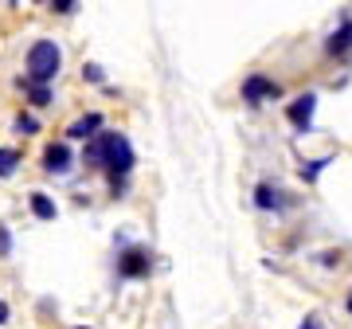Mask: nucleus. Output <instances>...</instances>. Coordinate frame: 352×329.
<instances>
[{"label":"nucleus","mask_w":352,"mask_h":329,"mask_svg":"<svg viewBox=\"0 0 352 329\" xmlns=\"http://www.w3.org/2000/svg\"><path fill=\"white\" fill-rule=\"evenodd\" d=\"M78 329H87V326H78Z\"/></svg>","instance_id":"412c9836"},{"label":"nucleus","mask_w":352,"mask_h":329,"mask_svg":"<svg viewBox=\"0 0 352 329\" xmlns=\"http://www.w3.org/2000/svg\"><path fill=\"white\" fill-rule=\"evenodd\" d=\"M102 129V114H87V118H78L75 126L67 129V138H75V141H87V138H94Z\"/></svg>","instance_id":"0eeeda50"},{"label":"nucleus","mask_w":352,"mask_h":329,"mask_svg":"<svg viewBox=\"0 0 352 329\" xmlns=\"http://www.w3.org/2000/svg\"><path fill=\"white\" fill-rule=\"evenodd\" d=\"M314 110H317V94H302V98L289 102L286 114H289V122H294V129H302L305 134V129L314 126Z\"/></svg>","instance_id":"20e7f679"},{"label":"nucleus","mask_w":352,"mask_h":329,"mask_svg":"<svg viewBox=\"0 0 352 329\" xmlns=\"http://www.w3.org/2000/svg\"><path fill=\"white\" fill-rule=\"evenodd\" d=\"M8 251H12V235L0 228V255H8Z\"/></svg>","instance_id":"2eb2a0df"},{"label":"nucleus","mask_w":352,"mask_h":329,"mask_svg":"<svg viewBox=\"0 0 352 329\" xmlns=\"http://www.w3.org/2000/svg\"><path fill=\"white\" fill-rule=\"evenodd\" d=\"M87 164H102V169H110L113 184L118 177H126L129 169H133V149H129L126 134H94L87 145Z\"/></svg>","instance_id":"f257e3e1"},{"label":"nucleus","mask_w":352,"mask_h":329,"mask_svg":"<svg viewBox=\"0 0 352 329\" xmlns=\"http://www.w3.org/2000/svg\"><path fill=\"white\" fill-rule=\"evenodd\" d=\"M278 94H282V87H278L274 78H266V75L243 78V102H251V106H258V102H266V98H278Z\"/></svg>","instance_id":"7ed1b4c3"},{"label":"nucleus","mask_w":352,"mask_h":329,"mask_svg":"<svg viewBox=\"0 0 352 329\" xmlns=\"http://www.w3.org/2000/svg\"><path fill=\"white\" fill-rule=\"evenodd\" d=\"M254 204H258V208H282V192L270 189V184H258V189H254Z\"/></svg>","instance_id":"1a4fd4ad"},{"label":"nucleus","mask_w":352,"mask_h":329,"mask_svg":"<svg viewBox=\"0 0 352 329\" xmlns=\"http://www.w3.org/2000/svg\"><path fill=\"white\" fill-rule=\"evenodd\" d=\"M59 67H63V51L55 47L51 39H36V43L28 47V83H32V87L51 83V78L59 75Z\"/></svg>","instance_id":"f03ea898"},{"label":"nucleus","mask_w":352,"mask_h":329,"mask_svg":"<svg viewBox=\"0 0 352 329\" xmlns=\"http://www.w3.org/2000/svg\"><path fill=\"white\" fill-rule=\"evenodd\" d=\"M118 270H122L126 279H138V275H149V251H141V247H129V251L122 255V263H118Z\"/></svg>","instance_id":"39448f33"},{"label":"nucleus","mask_w":352,"mask_h":329,"mask_svg":"<svg viewBox=\"0 0 352 329\" xmlns=\"http://www.w3.org/2000/svg\"><path fill=\"white\" fill-rule=\"evenodd\" d=\"M28 90H32V98H36V106H47V87H32V83H28Z\"/></svg>","instance_id":"4468645a"},{"label":"nucleus","mask_w":352,"mask_h":329,"mask_svg":"<svg viewBox=\"0 0 352 329\" xmlns=\"http://www.w3.org/2000/svg\"><path fill=\"white\" fill-rule=\"evenodd\" d=\"M349 51H352V20H344L329 39V55H349Z\"/></svg>","instance_id":"6e6552de"},{"label":"nucleus","mask_w":352,"mask_h":329,"mask_svg":"<svg viewBox=\"0 0 352 329\" xmlns=\"http://www.w3.org/2000/svg\"><path fill=\"white\" fill-rule=\"evenodd\" d=\"M51 8H55V12H75L78 4H75V0H59V4H51Z\"/></svg>","instance_id":"dca6fc26"},{"label":"nucleus","mask_w":352,"mask_h":329,"mask_svg":"<svg viewBox=\"0 0 352 329\" xmlns=\"http://www.w3.org/2000/svg\"><path fill=\"white\" fill-rule=\"evenodd\" d=\"M349 314H352V294H349Z\"/></svg>","instance_id":"aec40b11"},{"label":"nucleus","mask_w":352,"mask_h":329,"mask_svg":"<svg viewBox=\"0 0 352 329\" xmlns=\"http://www.w3.org/2000/svg\"><path fill=\"white\" fill-rule=\"evenodd\" d=\"M16 164H20V153L16 149H0V177H12Z\"/></svg>","instance_id":"9b49d317"},{"label":"nucleus","mask_w":352,"mask_h":329,"mask_svg":"<svg viewBox=\"0 0 352 329\" xmlns=\"http://www.w3.org/2000/svg\"><path fill=\"white\" fill-rule=\"evenodd\" d=\"M16 129H20V134H36V118L20 114V118H16Z\"/></svg>","instance_id":"ddd939ff"},{"label":"nucleus","mask_w":352,"mask_h":329,"mask_svg":"<svg viewBox=\"0 0 352 329\" xmlns=\"http://www.w3.org/2000/svg\"><path fill=\"white\" fill-rule=\"evenodd\" d=\"M43 169H47V173H67V169H71V149H67L63 141H59V145H47Z\"/></svg>","instance_id":"423d86ee"},{"label":"nucleus","mask_w":352,"mask_h":329,"mask_svg":"<svg viewBox=\"0 0 352 329\" xmlns=\"http://www.w3.org/2000/svg\"><path fill=\"white\" fill-rule=\"evenodd\" d=\"M0 321H8V306L0 302Z\"/></svg>","instance_id":"6ab92c4d"},{"label":"nucleus","mask_w":352,"mask_h":329,"mask_svg":"<svg viewBox=\"0 0 352 329\" xmlns=\"http://www.w3.org/2000/svg\"><path fill=\"white\" fill-rule=\"evenodd\" d=\"M32 212L39 220H55V204L47 200V192H32Z\"/></svg>","instance_id":"9d476101"},{"label":"nucleus","mask_w":352,"mask_h":329,"mask_svg":"<svg viewBox=\"0 0 352 329\" xmlns=\"http://www.w3.org/2000/svg\"><path fill=\"white\" fill-rule=\"evenodd\" d=\"M298 329H325V326H321V317H305V321H302Z\"/></svg>","instance_id":"a211bd4d"},{"label":"nucleus","mask_w":352,"mask_h":329,"mask_svg":"<svg viewBox=\"0 0 352 329\" xmlns=\"http://www.w3.org/2000/svg\"><path fill=\"white\" fill-rule=\"evenodd\" d=\"M329 164H333V157H321V161H309V164H305V169H302V177L309 180V184H314V180L321 177V173H325Z\"/></svg>","instance_id":"f8f14e48"},{"label":"nucleus","mask_w":352,"mask_h":329,"mask_svg":"<svg viewBox=\"0 0 352 329\" xmlns=\"http://www.w3.org/2000/svg\"><path fill=\"white\" fill-rule=\"evenodd\" d=\"M87 78H90V83H102V67L90 63V67H87Z\"/></svg>","instance_id":"f3484780"}]
</instances>
